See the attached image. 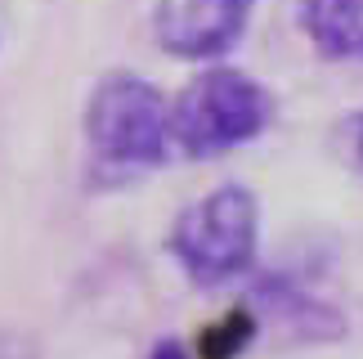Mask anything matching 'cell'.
I'll return each instance as SVG.
<instances>
[{"instance_id": "6da1fadb", "label": "cell", "mask_w": 363, "mask_h": 359, "mask_svg": "<svg viewBox=\"0 0 363 359\" xmlns=\"http://www.w3.org/2000/svg\"><path fill=\"white\" fill-rule=\"evenodd\" d=\"M90 171L104 184H130L171 162V99L139 72H108L94 81L81 113Z\"/></svg>"}, {"instance_id": "7a4b0ae2", "label": "cell", "mask_w": 363, "mask_h": 359, "mask_svg": "<svg viewBox=\"0 0 363 359\" xmlns=\"http://www.w3.org/2000/svg\"><path fill=\"white\" fill-rule=\"evenodd\" d=\"M274 117L278 99L264 81L233 63H211L171 94V144L189 162H216L256 144Z\"/></svg>"}, {"instance_id": "3957f363", "label": "cell", "mask_w": 363, "mask_h": 359, "mask_svg": "<svg viewBox=\"0 0 363 359\" xmlns=\"http://www.w3.org/2000/svg\"><path fill=\"white\" fill-rule=\"evenodd\" d=\"M256 252H260V198L247 184L206 189L202 198L179 206V216L166 229V256L198 292H216V287L251 279Z\"/></svg>"}, {"instance_id": "277c9868", "label": "cell", "mask_w": 363, "mask_h": 359, "mask_svg": "<svg viewBox=\"0 0 363 359\" xmlns=\"http://www.w3.org/2000/svg\"><path fill=\"white\" fill-rule=\"evenodd\" d=\"M256 0H157L152 5V40L179 63H225L233 45H242Z\"/></svg>"}, {"instance_id": "5b68a950", "label": "cell", "mask_w": 363, "mask_h": 359, "mask_svg": "<svg viewBox=\"0 0 363 359\" xmlns=\"http://www.w3.org/2000/svg\"><path fill=\"white\" fill-rule=\"evenodd\" d=\"M247 306L256 310V319H274L291 341H332L345 333L341 314L328 306V301H318L314 292H305L301 283L291 279H256L251 283V297Z\"/></svg>"}, {"instance_id": "8992f818", "label": "cell", "mask_w": 363, "mask_h": 359, "mask_svg": "<svg viewBox=\"0 0 363 359\" xmlns=\"http://www.w3.org/2000/svg\"><path fill=\"white\" fill-rule=\"evenodd\" d=\"M296 27L328 63H363V0H296Z\"/></svg>"}, {"instance_id": "52a82bcc", "label": "cell", "mask_w": 363, "mask_h": 359, "mask_svg": "<svg viewBox=\"0 0 363 359\" xmlns=\"http://www.w3.org/2000/svg\"><path fill=\"white\" fill-rule=\"evenodd\" d=\"M256 337H260V319H256V310L242 301V306H233L229 314H220L211 328H202L193 355L198 359H238Z\"/></svg>"}, {"instance_id": "ba28073f", "label": "cell", "mask_w": 363, "mask_h": 359, "mask_svg": "<svg viewBox=\"0 0 363 359\" xmlns=\"http://www.w3.org/2000/svg\"><path fill=\"white\" fill-rule=\"evenodd\" d=\"M0 359H40L36 355V341L13 333V328H0Z\"/></svg>"}, {"instance_id": "9c48e42d", "label": "cell", "mask_w": 363, "mask_h": 359, "mask_svg": "<svg viewBox=\"0 0 363 359\" xmlns=\"http://www.w3.org/2000/svg\"><path fill=\"white\" fill-rule=\"evenodd\" d=\"M345 158H350V167L363 175V108L345 121Z\"/></svg>"}, {"instance_id": "30bf717a", "label": "cell", "mask_w": 363, "mask_h": 359, "mask_svg": "<svg viewBox=\"0 0 363 359\" xmlns=\"http://www.w3.org/2000/svg\"><path fill=\"white\" fill-rule=\"evenodd\" d=\"M148 359H198V355H193V350L184 346V341H175V337H162L157 346L148 350Z\"/></svg>"}]
</instances>
